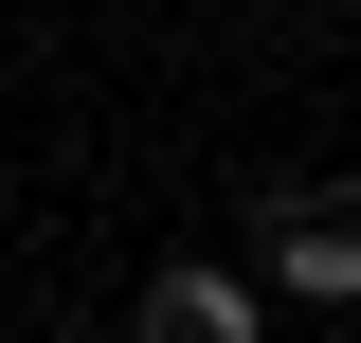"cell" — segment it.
I'll return each mask as SVG.
<instances>
[{
  "mask_svg": "<svg viewBox=\"0 0 361 343\" xmlns=\"http://www.w3.org/2000/svg\"><path fill=\"white\" fill-rule=\"evenodd\" d=\"M271 217V289L289 307H361V181H325V199H253Z\"/></svg>",
  "mask_w": 361,
  "mask_h": 343,
  "instance_id": "obj_1",
  "label": "cell"
},
{
  "mask_svg": "<svg viewBox=\"0 0 361 343\" xmlns=\"http://www.w3.org/2000/svg\"><path fill=\"white\" fill-rule=\"evenodd\" d=\"M145 343H271V307H253V271H217V253H180L163 289H145Z\"/></svg>",
  "mask_w": 361,
  "mask_h": 343,
  "instance_id": "obj_2",
  "label": "cell"
}]
</instances>
